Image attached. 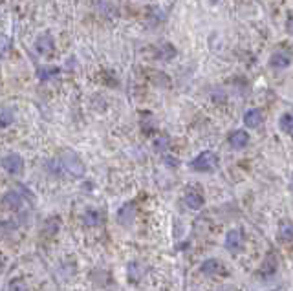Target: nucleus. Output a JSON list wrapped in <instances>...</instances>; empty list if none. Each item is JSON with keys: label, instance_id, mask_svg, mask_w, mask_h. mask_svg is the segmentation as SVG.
I'll use <instances>...</instances> for the list:
<instances>
[{"label": "nucleus", "instance_id": "obj_1", "mask_svg": "<svg viewBox=\"0 0 293 291\" xmlns=\"http://www.w3.org/2000/svg\"><path fill=\"white\" fill-rule=\"evenodd\" d=\"M59 163H61V167L64 168L66 172L72 174V176H77V178H79V176L85 174V163L81 161V157L72 150L62 152Z\"/></svg>", "mask_w": 293, "mask_h": 291}, {"label": "nucleus", "instance_id": "obj_2", "mask_svg": "<svg viewBox=\"0 0 293 291\" xmlns=\"http://www.w3.org/2000/svg\"><path fill=\"white\" fill-rule=\"evenodd\" d=\"M218 165V157L211 150H203L191 161V168L196 172H211Z\"/></svg>", "mask_w": 293, "mask_h": 291}, {"label": "nucleus", "instance_id": "obj_3", "mask_svg": "<svg viewBox=\"0 0 293 291\" xmlns=\"http://www.w3.org/2000/svg\"><path fill=\"white\" fill-rule=\"evenodd\" d=\"M2 167L4 170H7L9 174H20L24 168V159L18 154H7V156L2 157Z\"/></svg>", "mask_w": 293, "mask_h": 291}, {"label": "nucleus", "instance_id": "obj_4", "mask_svg": "<svg viewBox=\"0 0 293 291\" xmlns=\"http://www.w3.org/2000/svg\"><path fill=\"white\" fill-rule=\"evenodd\" d=\"M35 48L40 55H50L51 51L55 50V42H53V37L50 33H42L39 39L35 40Z\"/></svg>", "mask_w": 293, "mask_h": 291}, {"label": "nucleus", "instance_id": "obj_5", "mask_svg": "<svg viewBox=\"0 0 293 291\" xmlns=\"http://www.w3.org/2000/svg\"><path fill=\"white\" fill-rule=\"evenodd\" d=\"M244 244V236H242V231L240 229H233L227 233L226 236V247L229 249V251H238L240 247H242Z\"/></svg>", "mask_w": 293, "mask_h": 291}, {"label": "nucleus", "instance_id": "obj_6", "mask_svg": "<svg viewBox=\"0 0 293 291\" xmlns=\"http://www.w3.org/2000/svg\"><path fill=\"white\" fill-rule=\"evenodd\" d=\"M270 64L273 68H288L290 64H292V57L288 55V51L277 50V51H273V53H271Z\"/></svg>", "mask_w": 293, "mask_h": 291}, {"label": "nucleus", "instance_id": "obj_7", "mask_svg": "<svg viewBox=\"0 0 293 291\" xmlns=\"http://www.w3.org/2000/svg\"><path fill=\"white\" fill-rule=\"evenodd\" d=\"M262 121H264V116H262V112H260L259 108H251V110H248L246 116H244V125L249 127V129H257V127H260Z\"/></svg>", "mask_w": 293, "mask_h": 291}, {"label": "nucleus", "instance_id": "obj_8", "mask_svg": "<svg viewBox=\"0 0 293 291\" xmlns=\"http://www.w3.org/2000/svg\"><path fill=\"white\" fill-rule=\"evenodd\" d=\"M248 143H249V136L246 130H235V132L229 136V145H231L233 148H237V150H240L244 146H248Z\"/></svg>", "mask_w": 293, "mask_h": 291}, {"label": "nucleus", "instance_id": "obj_9", "mask_svg": "<svg viewBox=\"0 0 293 291\" xmlns=\"http://www.w3.org/2000/svg\"><path fill=\"white\" fill-rule=\"evenodd\" d=\"M202 273L205 275H218L224 271V266H222V262L220 260H216V258H209V260H205V262L202 264Z\"/></svg>", "mask_w": 293, "mask_h": 291}, {"label": "nucleus", "instance_id": "obj_10", "mask_svg": "<svg viewBox=\"0 0 293 291\" xmlns=\"http://www.w3.org/2000/svg\"><path fill=\"white\" fill-rule=\"evenodd\" d=\"M185 203L189 209L198 211V209L203 207V196L200 194V192H196V190H189V192L185 194Z\"/></svg>", "mask_w": 293, "mask_h": 291}, {"label": "nucleus", "instance_id": "obj_11", "mask_svg": "<svg viewBox=\"0 0 293 291\" xmlns=\"http://www.w3.org/2000/svg\"><path fill=\"white\" fill-rule=\"evenodd\" d=\"M2 203H4V207H7V209H18L22 205V196L18 194L17 190H9V192H6V196H4Z\"/></svg>", "mask_w": 293, "mask_h": 291}, {"label": "nucleus", "instance_id": "obj_12", "mask_svg": "<svg viewBox=\"0 0 293 291\" xmlns=\"http://www.w3.org/2000/svg\"><path fill=\"white\" fill-rule=\"evenodd\" d=\"M279 236H281V240H286V242L293 240V224L292 222H282L281 227H279Z\"/></svg>", "mask_w": 293, "mask_h": 291}, {"label": "nucleus", "instance_id": "obj_13", "mask_svg": "<svg viewBox=\"0 0 293 291\" xmlns=\"http://www.w3.org/2000/svg\"><path fill=\"white\" fill-rule=\"evenodd\" d=\"M13 119H15V116H13L11 108H0V129H4V127H9V125L13 123Z\"/></svg>", "mask_w": 293, "mask_h": 291}, {"label": "nucleus", "instance_id": "obj_14", "mask_svg": "<svg viewBox=\"0 0 293 291\" xmlns=\"http://www.w3.org/2000/svg\"><path fill=\"white\" fill-rule=\"evenodd\" d=\"M279 127H281V130L288 132V134H293V114H284L279 119Z\"/></svg>", "mask_w": 293, "mask_h": 291}, {"label": "nucleus", "instance_id": "obj_15", "mask_svg": "<svg viewBox=\"0 0 293 291\" xmlns=\"http://www.w3.org/2000/svg\"><path fill=\"white\" fill-rule=\"evenodd\" d=\"M85 224L88 227H96V225L101 224V213L99 211H88L85 214Z\"/></svg>", "mask_w": 293, "mask_h": 291}, {"label": "nucleus", "instance_id": "obj_16", "mask_svg": "<svg viewBox=\"0 0 293 291\" xmlns=\"http://www.w3.org/2000/svg\"><path fill=\"white\" fill-rule=\"evenodd\" d=\"M264 271H268L264 277H271V275L277 273V260L273 257L266 258V262H264V266H262V269H260V273H264Z\"/></svg>", "mask_w": 293, "mask_h": 291}, {"label": "nucleus", "instance_id": "obj_17", "mask_svg": "<svg viewBox=\"0 0 293 291\" xmlns=\"http://www.w3.org/2000/svg\"><path fill=\"white\" fill-rule=\"evenodd\" d=\"M176 55V50H174V46H170V44H165L159 48V53L158 57L161 59V61H170L172 57Z\"/></svg>", "mask_w": 293, "mask_h": 291}, {"label": "nucleus", "instance_id": "obj_18", "mask_svg": "<svg viewBox=\"0 0 293 291\" xmlns=\"http://www.w3.org/2000/svg\"><path fill=\"white\" fill-rule=\"evenodd\" d=\"M59 73V68H55V66H42V68H39V79H50V77H53V75H57Z\"/></svg>", "mask_w": 293, "mask_h": 291}, {"label": "nucleus", "instance_id": "obj_19", "mask_svg": "<svg viewBox=\"0 0 293 291\" xmlns=\"http://www.w3.org/2000/svg\"><path fill=\"white\" fill-rule=\"evenodd\" d=\"M9 48H11V40H9V37L4 33H0V55H6L7 51H9Z\"/></svg>", "mask_w": 293, "mask_h": 291}, {"label": "nucleus", "instance_id": "obj_20", "mask_svg": "<svg viewBox=\"0 0 293 291\" xmlns=\"http://www.w3.org/2000/svg\"><path fill=\"white\" fill-rule=\"evenodd\" d=\"M167 145H169V140H167V138H159V140H156V148H158V150L167 148Z\"/></svg>", "mask_w": 293, "mask_h": 291}, {"label": "nucleus", "instance_id": "obj_21", "mask_svg": "<svg viewBox=\"0 0 293 291\" xmlns=\"http://www.w3.org/2000/svg\"><path fill=\"white\" fill-rule=\"evenodd\" d=\"M286 29L290 31V33L293 35V15L290 18H288V22H286Z\"/></svg>", "mask_w": 293, "mask_h": 291}, {"label": "nucleus", "instance_id": "obj_22", "mask_svg": "<svg viewBox=\"0 0 293 291\" xmlns=\"http://www.w3.org/2000/svg\"><path fill=\"white\" fill-rule=\"evenodd\" d=\"M290 189H292V192H293V176H292V181H290Z\"/></svg>", "mask_w": 293, "mask_h": 291}, {"label": "nucleus", "instance_id": "obj_23", "mask_svg": "<svg viewBox=\"0 0 293 291\" xmlns=\"http://www.w3.org/2000/svg\"><path fill=\"white\" fill-rule=\"evenodd\" d=\"M211 2H218V0H211Z\"/></svg>", "mask_w": 293, "mask_h": 291}, {"label": "nucleus", "instance_id": "obj_24", "mask_svg": "<svg viewBox=\"0 0 293 291\" xmlns=\"http://www.w3.org/2000/svg\"><path fill=\"white\" fill-rule=\"evenodd\" d=\"M275 291H279V290H275Z\"/></svg>", "mask_w": 293, "mask_h": 291}]
</instances>
